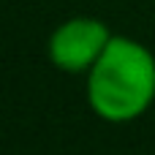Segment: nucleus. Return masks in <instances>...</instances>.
<instances>
[{
  "instance_id": "obj_1",
  "label": "nucleus",
  "mask_w": 155,
  "mask_h": 155,
  "mask_svg": "<svg viewBox=\"0 0 155 155\" xmlns=\"http://www.w3.org/2000/svg\"><path fill=\"white\" fill-rule=\"evenodd\" d=\"M90 109L106 123H131L155 101L153 52L125 35H112L87 71Z\"/></svg>"
},
{
  "instance_id": "obj_2",
  "label": "nucleus",
  "mask_w": 155,
  "mask_h": 155,
  "mask_svg": "<svg viewBox=\"0 0 155 155\" xmlns=\"http://www.w3.org/2000/svg\"><path fill=\"white\" fill-rule=\"evenodd\" d=\"M112 33L106 22L93 16H74L63 22L49 38V60L65 74L90 71L106 49Z\"/></svg>"
}]
</instances>
